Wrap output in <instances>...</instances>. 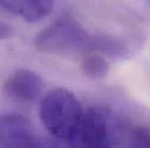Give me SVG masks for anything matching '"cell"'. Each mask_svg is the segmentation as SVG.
<instances>
[{
  "label": "cell",
  "mask_w": 150,
  "mask_h": 148,
  "mask_svg": "<svg viewBox=\"0 0 150 148\" xmlns=\"http://www.w3.org/2000/svg\"><path fill=\"white\" fill-rule=\"evenodd\" d=\"M80 71L91 79H103L110 72V63L100 54H90L83 58L80 63Z\"/></svg>",
  "instance_id": "8"
},
{
  "label": "cell",
  "mask_w": 150,
  "mask_h": 148,
  "mask_svg": "<svg viewBox=\"0 0 150 148\" xmlns=\"http://www.w3.org/2000/svg\"><path fill=\"white\" fill-rule=\"evenodd\" d=\"M44 90V82L41 75L32 70L19 68L13 71L5 81V94L20 102L34 103L38 101Z\"/></svg>",
  "instance_id": "5"
},
{
  "label": "cell",
  "mask_w": 150,
  "mask_h": 148,
  "mask_svg": "<svg viewBox=\"0 0 150 148\" xmlns=\"http://www.w3.org/2000/svg\"><path fill=\"white\" fill-rule=\"evenodd\" d=\"M70 148H115V137L107 113L98 109L85 111L70 140Z\"/></svg>",
  "instance_id": "4"
},
{
  "label": "cell",
  "mask_w": 150,
  "mask_h": 148,
  "mask_svg": "<svg viewBox=\"0 0 150 148\" xmlns=\"http://www.w3.org/2000/svg\"><path fill=\"white\" fill-rule=\"evenodd\" d=\"M14 36V29L11 24L0 21V40L4 39H9Z\"/></svg>",
  "instance_id": "10"
},
{
  "label": "cell",
  "mask_w": 150,
  "mask_h": 148,
  "mask_svg": "<svg viewBox=\"0 0 150 148\" xmlns=\"http://www.w3.org/2000/svg\"><path fill=\"white\" fill-rule=\"evenodd\" d=\"M91 37L72 19H59L35 37L36 49L51 54L72 56L90 47Z\"/></svg>",
  "instance_id": "2"
},
{
  "label": "cell",
  "mask_w": 150,
  "mask_h": 148,
  "mask_svg": "<svg viewBox=\"0 0 150 148\" xmlns=\"http://www.w3.org/2000/svg\"><path fill=\"white\" fill-rule=\"evenodd\" d=\"M85 111L75 94L65 88L48 91L40 103V118L47 131L59 140L70 141L76 134Z\"/></svg>",
  "instance_id": "1"
},
{
  "label": "cell",
  "mask_w": 150,
  "mask_h": 148,
  "mask_svg": "<svg viewBox=\"0 0 150 148\" xmlns=\"http://www.w3.org/2000/svg\"><path fill=\"white\" fill-rule=\"evenodd\" d=\"M128 148H150V126H133L128 134Z\"/></svg>",
  "instance_id": "9"
},
{
  "label": "cell",
  "mask_w": 150,
  "mask_h": 148,
  "mask_svg": "<svg viewBox=\"0 0 150 148\" xmlns=\"http://www.w3.org/2000/svg\"><path fill=\"white\" fill-rule=\"evenodd\" d=\"M0 148H61L55 141L40 135L23 116H0Z\"/></svg>",
  "instance_id": "3"
},
{
  "label": "cell",
  "mask_w": 150,
  "mask_h": 148,
  "mask_svg": "<svg viewBox=\"0 0 150 148\" xmlns=\"http://www.w3.org/2000/svg\"><path fill=\"white\" fill-rule=\"evenodd\" d=\"M134 46H135L134 42L130 43L126 38L111 36V35H99L92 37L90 43V47L114 59L128 58L133 53Z\"/></svg>",
  "instance_id": "7"
},
{
  "label": "cell",
  "mask_w": 150,
  "mask_h": 148,
  "mask_svg": "<svg viewBox=\"0 0 150 148\" xmlns=\"http://www.w3.org/2000/svg\"><path fill=\"white\" fill-rule=\"evenodd\" d=\"M54 7L52 1L47 0H33V1H11L1 0L0 9L13 14L15 16L22 17L29 23H35L48 16Z\"/></svg>",
  "instance_id": "6"
}]
</instances>
